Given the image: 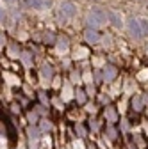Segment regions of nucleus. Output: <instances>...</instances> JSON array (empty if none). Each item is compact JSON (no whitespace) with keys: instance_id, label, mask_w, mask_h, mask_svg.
Instances as JSON below:
<instances>
[{"instance_id":"f257e3e1","label":"nucleus","mask_w":148,"mask_h":149,"mask_svg":"<svg viewBox=\"0 0 148 149\" xmlns=\"http://www.w3.org/2000/svg\"><path fill=\"white\" fill-rule=\"evenodd\" d=\"M130 32L134 34V37H141L143 32H141V25L136 22V20H130Z\"/></svg>"},{"instance_id":"f03ea898","label":"nucleus","mask_w":148,"mask_h":149,"mask_svg":"<svg viewBox=\"0 0 148 149\" xmlns=\"http://www.w3.org/2000/svg\"><path fill=\"white\" fill-rule=\"evenodd\" d=\"M109 20L113 22L114 27H121V16H118L116 13H109Z\"/></svg>"},{"instance_id":"7ed1b4c3","label":"nucleus","mask_w":148,"mask_h":149,"mask_svg":"<svg viewBox=\"0 0 148 149\" xmlns=\"http://www.w3.org/2000/svg\"><path fill=\"white\" fill-rule=\"evenodd\" d=\"M61 9H64V14H66V16H73V14H75V9H73V6H71V4H68V2H66V4H63V6H61Z\"/></svg>"},{"instance_id":"20e7f679","label":"nucleus","mask_w":148,"mask_h":149,"mask_svg":"<svg viewBox=\"0 0 148 149\" xmlns=\"http://www.w3.org/2000/svg\"><path fill=\"white\" fill-rule=\"evenodd\" d=\"M86 39H87L89 43H95V41L98 39V34H97L95 30H87V32H86Z\"/></svg>"},{"instance_id":"39448f33","label":"nucleus","mask_w":148,"mask_h":149,"mask_svg":"<svg viewBox=\"0 0 148 149\" xmlns=\"http://www.w3.org/2000/svg\"><path fill=\"white\" fill-rule=\"evenodd\" d=\"M114 73H116V71H114L113 68H107V71L104 73V78H105V80H111V78L114 77Z\"/></svg>"},{"instance_id":"423d86ee","label":"nucleus","mask_w":148,"mask_h":149,"mask_svg":"<svg viewBox=\"0 0 148 149\" xmlns=\"http://www.w3.org/2000/svg\"><path fill=\"white\" fill-rule=\"evenodd\" d=\"M141 32H143V36H148V22L146 20H141Z\"/></svg>"},{"instance_id":"0eeeda50","label":"nucleus","mask_w":148,"mask_h":149,"mask_svg":"<svg viewBox=\"0 0 148 149\" xmlns=\"http://www.w3.org/2000/svg\"><path fill=\"white\" fill-rule=\"evenodd\" d=\"M9 2H13V0H9Z\"/></svg>"}]
</instances>
